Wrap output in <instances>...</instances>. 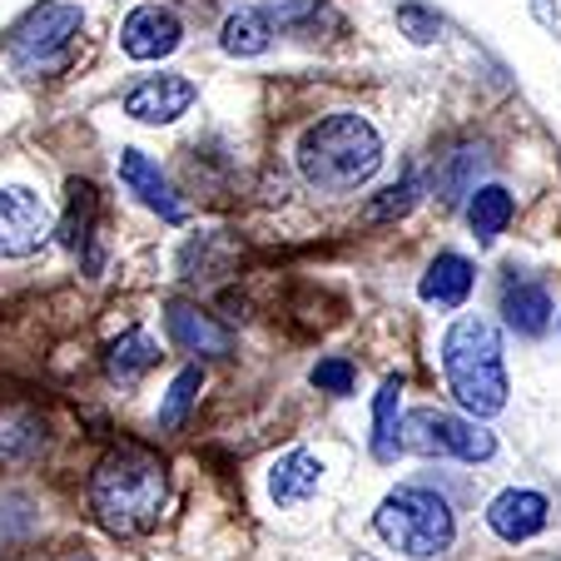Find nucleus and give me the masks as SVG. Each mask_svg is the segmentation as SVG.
I'll return each mask as SVG.
<instances>
[{
    "label": "nucleus",
    "instance_id": "b1692460",
    "mask_svg": "<svg viewBox=\"0 0 561 561\" xmlns=\"http://www.w3.org/2000/svg\"><path fill=\"white\" fill-rule=\"evenodd\" d=\"M423 199V174H403L398 184H388V190L378 194V199L368 204V224H392V219H403L413 204Z\"/></svg>",
    "mask_w": 561,
    "mask_h": 561
},
{
    "label": "nucleus",
    "instance_id": "5701e85b",
    "mask_svg": "<svg viewBox=\"0 0 561 561\" xmlns=\"http://www.w3.org/2000/svg\"><path fill=\"white\" fill-rule=\"evenodd\" d=\"M199 388H204L199 363H194V368H184L180 378L170 382V392H164V403H159V427H164V433L184 427V417H190V408H194V398H199Z\"/></svg>",
    "mask_w": 561,
    "mask_h": 561
},
{
    "label": "nucleus",
    "instance_id": "f8f14e48",
    "mask_svg": "<svg viewBox=\"0 0 561 561\" xmlns=\"http://www.w3.org/2000/svg\"><path fill=\"white\" fill-rule=\"evenodd\" d=\"M551 522V502L541 497V492H527V488H507L502 497H492L488 507V527L497 531L502 541H531L537 531H547Z\"/></svg>",
    "mask_w": 561,
    "mask_h": 561
},
{
    "label": "nucleus",
    "instance_id": "6ab92c4d",
    "mask_svg": "<svg viewBox=\"0 0 561 561\" xmlns=\"http://www.w3.org/2000/svg\"><path fill=\"white\" fill-rule=\"evenodd\" d=\"M488 170V149L482 145H462L453 149V154L437 164V199L453 209V204H462L467 194L477 190V174Z\"/></svg>",
    "mask_w": 561,
    "mask_h": 561
},
{
    "label": "nucleus",
    "instance_id": "9d476101",
    "mask_svg": "<svg viewBox=\"0 0 561 561\" xmlns=\"http://www.w3.org/2000/svg\"><path fill=\"white\" fill-rule=\"evenodd\" d=\"M199 100L194 80L184 75H149L125 95V115L139 125H174L180 115H190V105Z\"/></svg>",
    "mask_w": 561,
    "mask_h": 561
},
{
    "label": "nucleus",
    "instance_id": "0eeeda50",
    "mask_svg": "<svg viewBox=\"0 0 561 561\" xmlns=\"http://www.w3.org/2000/svg\"><path fill=\"white\" fill-rule=\"evenodd\" d=\"M50 239V209L25 184H0V259H25Z\"/></svg>",
    "mask_w": 561,
    "mask_h": 561
},
{
    "label": "nucleus",
    "instance_id": "9b49d317",
    "mask_svg": "<svg viewBox=\"0 0 561 561\" xmlns=\"http://www.w3.org/2000/svg\"><path fill=\"white\" fill-rule=\"evenodd\" d=\"M119 184H125L129 194H135L145 209H154L164 224H184L190 214H184V199L174 194V184L159 174V164L145 154V149H125L119 154Z\"/></svg>",
    "mask_w": 561,
    "mask_h": 561
},
{
    "label": "nucleus",
    "instance_id": "dca6fc26",
    "mask_svg": "<svg viewBox=\"0 0 561 561\" xmlns=\"http://www.w3.org/2000/svg\"><path fill=\"white\" fill-rule=\"evenodd\" d=\"M477 284V268L467 264L462 254H437L433 264H427L423 284H417V294H423V304H437V308H462L467 294H472Z\"/></svg>",
    "mask_w": 561,
    "mask_h": 561
},
{
    "label": "nucleus",
    "instance_id": "1a4fd4ad",
    "mask_svg": "<svg viewBox=\"0 0 561 561\" xmlns=\"http://www.w3.org/2000/svg\"><path fill=\"white\" fill-rule=\"evenodd\" d=\"M164 329H170L174 348L194 353V358H229L233 353V333L224 329L209 308L184 304V298H174V304L164 308Z\"/></svg>",
    "mask_w": 561,
    "mask_h": 561
},
{
    "label": "nucleus",
    "instance_id": "c85d7f7f",
    "mask_svg": "<svg viewBox=\"0 0 561 561\" xmlns=\"http://www.w3.org/2000/svg\"><path fill=\"white\" fill-rule=\"evenodd\" d=\"M70 561H90V557H70Z\"/></svg>",
    "mask_w": 561,
    "mask_h": 561
},
{
    "label": "nucleus",
    "instance_id": "f257e3e1",
    "mask_svg": "<svg viewBox=\"0 0 561 561\" xmlns=\"http://www.w3.org/2000/svg\"><path fill=\"white\" fill-rule=\"evenodd\" d=\"M170 502V472L164 457L139 443H119L100 457L90 477V512L110 537H145L159 527V512Z\"/></svg>",
    "mask_w": 561,
    "mask_h": 561
},
{
    "label": "nucleus",
    "instance_id": "39448f33",
    "mask_svg": "<svg viewBox=\"0 0 561 561\" xmlns=\"http://www.w3.org/2000/svg\"><path fill=\"white\" fill-rule=\"evenodd\" d=\"M80 31H85V11H80L75 0H45V5H35L11 31L5 55H11L25 75H50L70 60Z\"/></svg>",
    "mask_w": 561,
    "mask_h": 561
},
{
    "label": "nucleus",
    "instance_id": "f03ea898",
    "mask_svg": "<svg viewBox=\"0 0 561 561\" xmlns=\"http://www.w3.org/2000/svg\"><path fill=\"white\" fill-rule=\"evenodd\" d=\"M378 164H382V135L373 129V119L353 115V110L323 115L298 139V174H304L318 194L363 190V184L378 174Z\"/></svg>",
    "mask_w": 561,
    "mask_h": 561
},
{
    "label": "nucleus",
    "instance_id": "bb28decb",
    "mask_svg": "<svg viewBox=\"0 0 561 561\" xmlns=\"http://www.w3.org/2000/svg\"><path fill=\"white\" fill-rule=\"evenodd\" d=\"M398 31L413 45H433L437 35H443V21H437L427 5H417V0H403V5H398Z\"/></svg>",
    "mask_w": 561,
    "mask_h": 561
},
{
    "label": "nucleus",
    "instance_id": "7ed1b4c3",
    "mask_svg": "<svg viewBox=\"0 0 561 561\" xmlns=\"http://www.w3.org/2000/svg\"><path fill=\"white\" fill-rule=\"evenodd\" d=\"M443 378L467 417H497L507 408V363H502V339L488 318H457L443 339Z\"/></svg>",
    "mask_w": 561,
    "mask_h": 561
},
{
    "label": "nucleus",
    "instance_id": "cd10ccee",
    "mask_svg": "<svg viewBox=\"0 0 561 561\" xmlns=\"http://www.w3.org/2000/svg\"><path fill=\"white\" fill-rule=\"evenodd\" d=\"M308 15H318V0H268V21L278 25H304Z\"/></svg>",
    "mask_w": 561,
    "mask_h": 561
},
{
    "label": "nucleus",
    "instance_id": "a211bd4d",
    "mask_svg": "<svg viewBox=\"0 0 561 561\" xmlns=\"http://www.w3.org/2000/svg\"><path fill=\"white\" fill-rule=\"evenodd\" d=\"M154 363H159L154 339H149L145 329H129V333H119V339L110 343V353H105V378L119 382V388H135V382L145 378Z\"/></svg>",
    "mask_w": 561,
    "mask_h": 561
},
{
    "label": "nucleus",
    "instance_id": "393cba45",
    "mask_svg": "<svg viewBox=\"0 0 561 561\" xmlns=\"http://www.w3.org/2000/svg\"><path fill=\"white\" fill-rule=\"evenodd\" d=\"M35 522H41V512H35L25 497H15V492H5V497H0V547H5V541H21V537H31V531H35Z\"/></svg>",
    "mask_w": 561,
    "mask_h": 561
},
{
    "label": "nucleus",
    "instance_id": "6e6552de",
    "mask_svg": "<svg viewBox=\"0 0 561 561\" xmlns=\"http://www.w3.org/2000/svg\"><path fill=\"white\" fill-rule=\"evenodd\" d=\"M184 41V21L174 5H139V11L125 15V25H119V45H125L129 60H164V55H174Z\"/></svg>",
    "mask_w": 561,
    "mask_h": 561
},
{
    "label": "nucleus",
    "instance_id": "ddd939ff",
    "mask_svg": "<svg viewBox=\"0 0 561 561\" xmlns=\"http://www.w3.org/2000/svg\"><path fill=\"white\" fill-rule=\"evenodd\" d=\"M95 219H100V194H95V184L70 180V209H65V219H60V244L70 249V254H80V264H85L90 278L100 274Z\"/></svg>",
    "mask_w": 561,
    "mask_h": 561
},
{
    "label": "nucleus",
    "instance_id": "a878e982",
    "mask_svg": "<svg viewBox=\"0 0 561 561\" xmlns=\"http://www.w3.org/2000/svg\"><path fill=\"white\" fill-rule=\"evenodd\" d=\"M308 382H313L318 392H329V398H348L353 382H358V373H353L348 358H318L313 373H308Z\"/></svg>",
    "mask_w": 561,
    "mask_h": 561
},
{
    "label": "nucleus",
    "instance_id": "2eb2a0df",
    "mask_svg": "<svg viewBox=\"0 0 561 561\" xmlns=\"http://www.w3.org/2000/svg\"><path fill=\"white\" fill-rule=\"evenodd\" d=\"M318 482H323V462H318L308 447H294V453H284L274 467H268V497H274L278 507L308 502L318 492Z\"/></svg>",
    "mask_w": 561,
    "mask_h": 561
},
{
    "label": "nucleus",
    "instance_id": "4be33fe9",
    "mask_svg": "<svg viewBox=\"0 0 561 561\" xmlns=\"http://www.w3.org/2000/svg\"><path fill=\"white\" fill-rule=\"evenodd\" d=\"M398 403H403V378H388L373 398V457L378 462H398Z\"/></svg>",
    "mask_w": 561,
    "mask_h": 561
},
{
    "label": "nucleus",
    "instance_id": "f3484780",
    "mask_svg": "<svg viewBox=\"0 0 561 561\" xmlns=\"http://www.w3.org/2000/svg\"><path fill=\"white\" fill-rule=\"evenodd\" d=\"M45 453V417L25 403L0 408V462H31Z\"/></svg>",
    "mask_w": 561,
    "mask_h": 561
},
{
    "label": "nucleus",
    "instance_id": "20e7f679",
    "mask_svg": "<svg viewBox=\"0 0 561 561\" xmlns=\"http://www.w3.org/2000/svg\"><path fill=\"white\" fill-rule=\"evenodd\" d=\"M373 531L408 561H437L457 541V517L443 492L433 488H398L378 502Z\"/></svg>",
    "mask_w": 561,
    "mask_h": 561
},
{
    "label": "nucleus",
    "instance_id": "412c9836",
    "mask_svg": "<svg viewBox=\"0 0 561 561\" xmlns=\"http://www.w3.org/2000/svg\"><path fill=\"white\" fill-rule=\"evenodd\" d=\"M219 45L229 55H239V60H254V55H264L268 45H274V21H268V11H233L229 21H224Z\"/></svg>",
    "mask_w": 561,
    "mask_h": 561
},
{
    "label": "nucleus",
    "instance_id": "aec40b11",
    "mask_svg": "<svg viewBox=\"0 0 561 561\" xmlns=\"http://www.w3.org/2000/svg\"><path fill=\"white\" fill-rule=\"evenodd\" d=\"M512 214H517V204H512V194L502 184H482V190L467 194V229L477 233V244H492L512 224Z\"/></svg>",
    "mask_w": 561,
    "mask_h": 561
},
{
    "label": "nucleus",
    "instance_id": "4468645a",
    "mask_svg": "<svg viewBox=\"0 0 561 561\" xmlns=\"http://www.w3.org/2000/svg\"><path fill=\"white\" fill-rule=\"evenodd\" d=\"M502 318H507V329L522 333V339H541L551 329V294L537 278H507V288H502Z\"/></svg>",
    "mask_w": 561,
    "mask_h": 561
},
{
    "label": "nucleus",
    "instance_id": "423d86ee",
    "mask_svg": "<svg viewBox=\"0 0 561 561\" xmlns=\"http://www.w3.org/2000/svg\"><path fill=\"white\" fill-rule=\"evenodd\" d=\"M398 447L423 457H457V462H488L497 453V437L477 417H457L443 408H413L398 427Z\"/></svg>",
    "mask_w": 561,
    "mask_h": 561
}]
</instances>
